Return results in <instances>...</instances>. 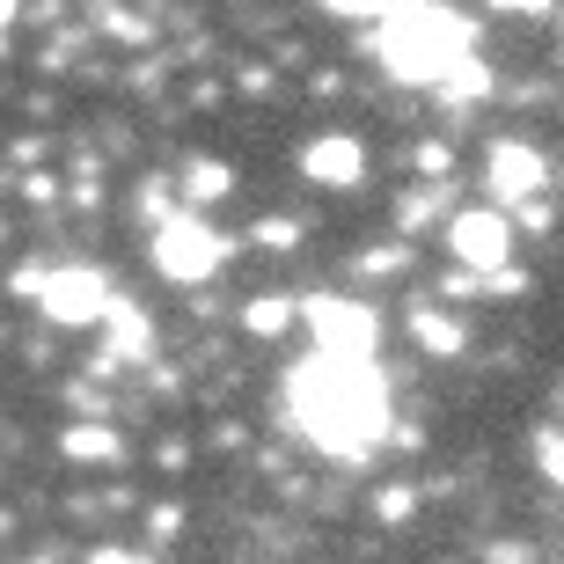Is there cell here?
I'll return each mask as SVG.
<instances>
[{
	"mask_svg": "<svg viewBox=\"0 0 564 564\" xmlns=\"http://www.w3.org/2000/svg\"><path fill=\"white\" fill-rule=\"evenodd\" d=\"M286 419L293 433L323 447L330 462H367L389 440V389L375 359H323L308 352L286 375Z\"/></svg>",
	"mask_w": 564,
	"mask_h": 564,
	"instance_id": "cell-1",
	"label": "cell"
},
{
	"mask_svg": "<svg viewBox=\"0 0 564 564\" xmlns=\"http://www.w3.org/2000/svg\"><path fill=\"white\" fill-rule=\"evenodd\" d=\"M375 59L389 82H411V88H440V74L455 59H469L477 52V22L455 15V8H403V15H381L375 37Z\"/></svg>",
	"mask_w": 564,
	"mask_h": 564,
	"instance_id": "cell-2",
	"label": "cell"
},
{
	"mask_svg": "<svg viewBox=\"0 0 564 564\" xmlns=\"http://www.w3.org/2000/svg\"><path fill=\"white\" fill-rule=\"evenodd\" d=\"M228 257H235V242L213 228L206 213H176V220L154 228V242H147V264H154V279H169V286H206Z\"/></svg>",
	"mask_w": 564,
	"mask_h": 564,
	"instance_id": "cell-3",
	"label": "cell"
},
{
	"mask_svg": "<svg viewBox=\"0 0 564 564\" xmlns=\"http://www.w3.org/2000/svg\"><path fill=\"white\" fill-rule=\"evenodd\" d=\"M440 242H447V257H455L462 272H477V279L513 272V257H521V228H513V213H499V206H462L455 220L440 228Z\"/></svg>",
	"mask_w": 564,
	"mask_h": 564,
	"instance_id": "cell-4",
	"label": "cell"
},
{
	"mask_svg": "<svg viewBox=\"0 0 564 564\" xmlns=\"http://www.w3.org/2000/svg\"><path fill=\"white\" fill-rule=\"evenodd\" d=\"M301 323H308L323 359H375V345H381V315L359 293H308Z\"/></svg>",
	"mask_w": 564,
	"mask_h": 564,
	"instance_id": "cell-5",
	"label": "cell"
},
{
	"mask_svg": "<svg viewBox=\"0 0 564 564\" xmlns=\"http://www.w3.org/2000/svg\"><path fill=\"white\" fill-rule=\"evenodd\" d=\"M484 191L499 213H521L535 198H550V154L535 140H491L484 147Z\"/></svg>",
	"mask_w": 564,
	"mask_h": 564,
	"instance_id": "cell-6",
	"label": "cell"
},
{
	"mask_svg": "<svg viewBox=\"0 0 564 564\" xmlns=\"http://www.w3.org/2000/svg\"><path fill=\"white\" fill-rule=\"evenodd\" d=\"M110 301H118V293H110V279L96 272V264H52L44 286H37L44 323H59V330H88V323H104Z\"/></svg>",
	"mask_w": 564,
	"mask_h": 564,
	"instance_id": "cell-7",
	"label": "cell"
},
{
	"mask_svg": "<svg viewBox=\"0 0 564 564\" xmlns=\"http://www.w3.org/2000/svg\"><path fill=\"white\" fill-rule=\"evenodd\" d=\"M301 176H308L315 191H359L367 184V140L359 132H308L301 140Z\"/></svg>",
	"mask_w": 564,
	"mask_h": 564,
	"instance_id": "cell-8",
	"label": "cell"
},
{
	"mask_svg": "<svg viewBox=\"0 0 564 564\" xmlns=\"http://www.w3.org/2000/svg\"><path fill=\"white\" fill-rule=\"evenodd\" d=\"M403 330H411V345H419L425 359H462L469 352V323L433 308V301H411V308H403Z\"/></svg>",
	"mask_w": 564,
	"mask_h": 564,
	"instance_id": "cell-9",
	"label": "cell"
},
{
	"mask_svg": "<svg viewBox=\"0 0 564 564\" xmlns=\"http://www.w3.org/2000/svg\"><path fill=\"white\" fill-rule=\"evenodd\" d=\"M104 352L118 359V367H132V359H154V315L140 308V301H110V315H104Z\"/></svg>",
	"mask_w": 564,
	"mask_h": 564,
	"instance_id": "cell-10",
	"label": "cell"
},
{
	"mask_svg": "<svg viewBox=\"0 0 564 564\" xmlns=\"http://www.w3.org/2000/svg\"><path fill=\"white\" fill-rule=\"evenodd\" d=\"M433 96H440V110H477V104H491V96H499V74L469 52V59H455L447 74H440Z\"/></svg>",
	"mask_w": 564,
	"mask_h": 564,
	"instance_id": "cell-11",
	"label": "cell"
},
{
	"mask_svg": "<svg viewBox=\"0 0 564 564\" xmlns=\"http://www.w3.org/2000/svg\"><path fill=\"white\" fill-rule=\"evenodd\" d=\"M228 191H235V169H228V162H213V154H191V162L176 169V198H184V213L220 206Z\"/></svg>",
	"mask_w": 564,
	"mask_h": 564,
	"instance_id": "cell-12",
	"label": "cell"
},
{
	"mask_svg": "<svg viewBox=\"0 0 564 564\" xmlns=\"http://www.w3.org/2000/svg\"><path fill=\"white\" fill-rule=\"evenodd\" d=\"M59 455L66 462H126V433L104 425V419H74L59 433Z\"/></svg>",
	"mask_w": 564,
	"mask_h": 564,
	"instance_id": "cell-13",
	"label": "cell"
},
{
	"mask_svg": "<svg viewBox=\"0 0 564 564\" xmlns=\"http://www.w3.org/2000/svg\"><path fill=\"white\" fill-rule=\"evenodd\" d=\"M447 228V220H455V213H447V184H411L397 198V228H403V242H411V235H425V228Z\"/></svg>",
	"mask_w": 564,
	"mask_h": 564,
	"instance_id": "cell-14",
	"label": "cell"
},
{
	"mask_svg": "<svg viewBox=\"0 0 564 564\" xmlns=\"http://www.w3.org/2000/svg\"><path fill=\"white\" fill-rule=\"evenodd\" d=\"M293 323H301V301H293V293H257V301H242V330L250 337H286Z\"/></svg>",
	"mask_w": 564,
	"mask_h": 564,
	"instance_id": "cell-15",
	"label": "cell"
},
{
	"mask_svg": "<svg viewBox=\"0 0 564 564\" xmlns=\"http://www.w3.org/2000/svg\"><path fill=\"white\" fill-rule=\"evenodd\" d=\"M88 22L118 44H154V22H147L140 8H126V0H88Z\"/></svg>",
	"mask_w": 564,
	"mask_h": 564,
	"instance_id": "cell-16",
	"label": "cell"
},
{
	"mask_svg": "<svg viewBox=\"0 0 564 564\" xmlns=\"http://www.w3.org/2000/svg\"><path fill=\"white\" fill-rule=\"evenodd\" d=\"M132 213H140L147 228H169V220L184 213V198H176V176H140V191H132Z\"/></svg>",
	"mask_w": 564,
	"mask_h": 564,
	"instance_id": "cell-17",
	"label": "cell"
},
{
	"mask_svg": "<svg viewBox=\"0 0 564 564\" xmlns=\"http://www.w3.org/2000/svg\"><path fill=\"white\" fill-rule=\"evenodd\" d=\"M301 235H308V228H301L293 213H264V220L250 228V242H257V250H272V257H293V250H301Z\"/></svg>",
	"mask_w": 564,
	"mask_h": 564,
	"instance_id": "cell-18",
	"label": "cell"
},
{
	"mask_svg": "<svg viewBox=\"0 0 564 564\" xmlns=\"http://www.w3.org/2000/svg\"><path fill=\"white\" fill-rule=\"evenodd\" d=\"M352 272L359 279H403L411 272V242H375V250H359Z\"/></svg>",
	"mask_w": 564,
	"mask_h": 564,
	"instance_id": "cell-19",
	"label": "cell"
},
{
	"mask_svg": "<svg viewBox=\"0 0 564 564\" xmlns=\"http://www.w3.org/2000/svg\"><path fill=\"white\" fill-rule=\"evenodd\" d=\"M367 513H375L381 528H397L419 513V484H375V499H367Z\"/></svg>",
	"mask_w": 564,
	"mask_h": 564,
	"instance_id": "cell-20",
	"label": "cell"
},
{
	"mask_svg": "<svg viewBox=\"0 0 564 564\" xmlns=\"http://www.w3.org/2000/svg\"><path fill=\"white\" fill-rule=\"evenodd\" d=\"M411 162H419V176H425V184H447V176H455V140L425 132V140L411 147Z\"/></svg>",
	"mask_w": 564,
	"mask_h": 564,
	"instance_id": "cell-21",
	"label": "cell"
},
{
	"mask_svg": "<svg viewBox=\"0 0 564 564\" xmlns=\"http://www.w3.org/2000/svg\"><path fill=\"white\" fill-rule=\"evenodd\" d=\"M535 469H543V484H557V491H564V425L535 433Z\"/></svg>",
	"mask_w": 564,
	"mask_h": 564,
	"instance_id": "cell-22",
	"label": "cell"
},
{
	"mask_svg": "<svg viewBox=\"0 0 564 564\" xmlns=\"http://www.w3.org/2000/svg\"><path fill=\"white\" fill-rule=\"evenodd\" d=\"M315 8H323V15H330V22H359V30H367V22H381V15H389L381 0H315Z\"/></svg>",
	"mask_w": 564,
	"mask_h": 564,
	"instance_id": "cell-23",
	"label": "cell"
},
{
	"mask_svg": "<svg viewBox=\"0 0 564 564\" xmlns=\"http://www.w3.org/2000/svg\"><path fill=\"white\" fill-rule=\"evenodd\" d=\"M22 198H30V206H59L66 184L52 176V169H30V176H22Z\"/></svg>",
	"mask_w": 564,
	"mask_h": 564,
	"instance_id": "cell-24",
	"label": "cell"
},
{
	"mask_svg": "<svg viewBox=\"0 0 564 564\" xmlns=\"http://www.w3.org/2000/svg\"><path fill=\"white\" fill-rule=\"evenodd\" d=\"M491 15H513V22H543V15H557V0H484Z\"/></svg>",
	"mask_w": 564,
	"mask_h": 564,
	"instance_id": "cell-25",
	"label": "cell"
},
{
	"mask_svg": "<svg viewBox=\"0 0 564 564\" xmlns=\"http://www.w3.org/2000/svg\"><path fill=\"white\" fill-rule=\"evenodd\" d=\"M235 88H242V96H272L279 88V74L264 59H250V66H235Z\"/></svg>",
	"mask_w": 564,
	"mask_h": 564,
	"instance_id": "cell-26",
	"label": "cell"
},
{
	"mask_svg": "<svg viewBox=\"0 0 564 564\" xmlns=\"http://www.w3.org/2000/svg\"><path fill=\"white\" fill-rule=\"evenodd\" d=\"M126 82L140 88V96H154V88H169V59H162V52H154V59H140V66H132Z\"/></svg>",
	"mask_w": 564,
	"mask_h": 564,
	"instance_id": "cell-27",
	"label": "cell"
},
{
	"mask_svg": "<svg viewBox=\"0 0 564 564\" xmlns=\"http://www.w3.org/2000/svg\"><path fill=\"white\" fill-rule=\"evenodd\" d=\"M147 535H162V543H169V535H184V506H147Z\"/></svg>",
	"mask_w": 564,
	"mask_h": 564,
	"instance_id": "cell-28",
	"label": "cell"
},
{
	"mask_svg": "<svg viewBox=\"0 0 564 564\" xmlns=\"http://www.w3.org/2000/svg\"><path fill=\"white\" fill-rule=\"evenodd\" d=\"M440 293H447V301H477V293H484V279H477V272H462V264H455V272L440 279Z\"/></svg>",
	"mask_w": 564,
	"mask_h": 564,
	"instance_id": "cell-29",
	"label": "cell"
},
{
	"mask_svg": "<svg viewBox=\"0 0 564 564\" xmlns=\"http://www.w3.org/2000/svg\"><path fill=\"white\" fill-rule=\"evenodd\" d=\"M484 564H535V550H528L521 535H506V543H491V550H484Z\"/></svg>",
	"mask_w": 564,
	"mask_h": 564,
	"instance_id": "cell-30",
	"label": "cell"
},
{
	"mask_svg": "<svg viewBox=\"0 0 564 564\" xmlns=\"http://www.w3.org/2000/svg\"><path fill=\"white\" fill-rule=\"evenodd\" d=\"M82 564H140V557H132V550L126 543H96V550H88V557Z\"/></svg>",
	"mask_w": 564,
	"mask_h": 564,
	"instance_id": "cell-31",
	"label": "cell"
},
{
	"mask_svg": "<svg viewBox=\"0 0 564 564\" xmlns=\"http://www.w3.org/2000/svg\"><path fill=\"white\" fill-rule=\"evenodd\" d=\"M15 15H22V0H0V52H8V30H15Z\"/></svg>",
	"mask_w": 564,
	"mask_h": 564,
	"instance_id": "cell-32",
	"label": "cell"
},
{
	"mask_svg": "<svg viewBox=\"0 0 564 564\" xmlns=\"http://www.w3.org/2000/svg\"><path fill=\"white\" fill-rule=\"evenodd\" d=\"M381 8H389V15H403V8H433V0H381Z\"/></svg>",
	"mask_w": 564,
	"mask_h": 564,
	"instance_id": "cell-33",
	"label": "cell"
}]
</instances>
